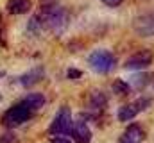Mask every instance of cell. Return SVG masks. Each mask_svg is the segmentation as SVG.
<instances>
[{
  "instance_id": "obj_17",
  "label": "cell",
  "mask_w": 154,
  "mask_h": 143,
  "mask_svg": "<svg viewBox=\"0 0 154 143\" xmlns=\"http://www.w3.org/2000/svg\"><path fill=\"white\" fill-rule=\"evenodd\" d=\"M106 5H111V7H115V5H120L122 4V0H102Z\"/></svg>"
},
{
  "instance_id": "obj_12",
  "label": "cell",
  "mask_w": 154,
  "mask_h": 143,
  "mask_svg": "<svg viewBox=\"0 0 154 143\" xmlns=\"http://www.w3.org/2000/svg\"><path fill=\"white\" fill-rule=\"evenodd\" d=\"M22 104L25 107H29L31 111H36V109H39V107L45 104V97L41 93H31V95H27L22 100Z\"/></svg>"
},
{
  "instance_id": "obj_1",
  "label": "cell",
  "mask_w": 154,
  "mask_h": 143,
  "mask_svg": "<svg viewBox=\"0 0 154 143\" xmlns=\"http://www.w3.org/2000/svg\"><path fill=\"white\" fill-rule=\"evenodd\" d=\"M38 20L41 22L43 27L50 29L54 34H63L66 31V27H68V22H70L66 9H63L56 2L43 5L41 13L38 14Z\"/></svg>"
},
{
  "instance_id": "obj_11",
  "label": "cell",
  "mask_w": 154,
  "mask_h": 143,
  "mask_svg": "<svg viewBox=\"0 0 154 143\" xmlns=\"http://www.w3.org/2000/svg\"><path fill=\"white\" fill-rule=\"evenodd\" d=\"M7 9L11 14H23L31 9V0H9Z\"/></svg>"
},
{
  "instance_id": "obj_9",
  "label": "cell",
  "mask_w": 154,
  "mask_h": 143,
  "mask_svg": "<svg viewBox=\"0 0 154 143\" xmlns=\"http://www.w3.org/2000/svg\"><path fill=\"white\" fill-rule=\"evenodd\" d=\"M143 141V131L138 125H131L125 129V132L120 136L118 143H142Z\"/></svg>"
},
{
  "instance_id": "obj_13",
  "label": "cell",
  "mask_w": 154,
  "mask_h": 143,
  "mask_svg": "<svg viewBox=\"0 0 154 143\" xmlns=\"http://www.w3.org/2000/svg\"><path fill=\"white\" fill-rule=\"evenodd\" d=\"M106 104H108V99H106V95L102 91H91V95H90V106L100 109Z\"/></svg>"
},
{
  "instance_id": "obj_14",
  "label": "cell",
  "mask_w": 154,
  "mask_h": 143,
  "mask_svg": "<svg viewBox=\"0 0 154 143\" xmlns=\"http://www.w3.org/2000/svg\"><path fill=\"white\" fill-rule=\"evenodd\" d=\"M113 91L118 93V95H125V93L131 91V86H127V82H124V81H115L113 82Z\"/></svg>"
},
{
  "instance_id": "obj_8",
  "label": "cell",
  "mask_w": 154,
  "mask_h": 143,
  "mask_svg": "<svg viewBox=\"0 0 154 143\" xmlns=\"http://www.w3.org/2000/svg\"><path fill=\"white\" fill-rule=\"evenodd\" d=\"M72 136L77 143H90V140H91V132L82 120H79L72 125Z\"/></svg>"
},
{
  "instance_id": "obj_10",
  "label": "cell",
  "mask_w": 154,
  "mask_h": 143,
  "mask_svg": "<svg viewBox=\"0 0 154 143\" xmlns=\"http://www.w3.org/2000/svg\"><path fill=\"white\" fill-rule=\"evenodd\" d=\"M43 75H45L43 66H38V68H34V70H31V72H27V73H23V75L18 79V82H20L22 86L29 88V86H34V84H38L39 81L43 79Z\"/></svg>"
},
{
  "instance_id": "obj_6",
  "label": "cell",
  "mask_w": 154,
  "mask_h": 143,
  "mask_svg": "<svg viewBox=\"0 0 154 143\" xmlns=\"http://www.w3.org/2000/svg\"><path fill=\"white\" fill-rule=\"evenodd\" d=\"M133 29H134L136 34L142 36V38L154 36V13H143L138 18H134Z\"/></svg>"
},
{
  "instance_id": "obj_15",
  "label": "cell",
  "mask_w": 154,
  "mask_h": 143,
  "mask_svg": "<svg viewBox=\"0 0 154 143\" xmlns=\"http://www.w3.org/2000/svg\"><path fill=\"white\" fill-rule=\"evenodd\" d=\"M52 143H70V140H68V138H65V136H54Z\"/></svg>"
},
{
  "instance_id": "obj_4",
  "label": "cell",
  "mask_w": 154,
  "mask_h": 143,
  "mask_svg": "<svg viewBox=\"0 0 154 143\" xmlns=\"http://www.w3.org/2000/svg\"><path fill=\"white\" fill-rule=\"evenodd\" d=\"M31 113H32V111H31L29 107H25L20 102V104L13 106L11 109H7V113H5V116H4V122H5L7 127H14V125H20V123L27 122V120L31 118Z\"/></svg>"
},
{
  "instance_id": "obj_7",
  "label": "cell",
  "mask_w": 154,
  "mask_h": 143,
  "mask_svg": "<svg viewBox=\"0 0 154 143\" xmlns=\"http://www.w3.org/2000/svg\"><path fill=\"white\" fill-rule=\"evenodd\" d=\"M152 57H154V54L151 50H140V52L133 54L125 61V68L127 70H142V68H147L152 63Z\"/></svg>"
},
{
  "instance_id": "obj_5",
  "label": "cell",
  "mask_w": 154,
  "mask_h": 143,
  "mask_svg": "<svg viewBox=\"0 0 154 143\" xmlns=\"http://www.w3.org/2000/svg\"><path fill=\"white\" fill-rule=\"evenodd\" d=\"M149 106H151V99H138V100H134V102H131V104L122 106L118 109L116 116H118L120 122H127V120H133L140 111L147 109Z\"/></svg>"
},
{
  "instance_id": "obj_2",
  "label": "cell",
  "mask_w": 154,
  "mask_h": 143,
  "mask_svg": "<svg viewBox=\"0 0 154 143\" xmlns=\"http://www.w3.org/2000/svg\"><path fill=\"white\" fill-rule=\"evenodd\" d=\"M88 63L97 73H109L116 65L115 56L109 50H93L88 57Z\"/></svg>"
},
{
  "instance_id": "obj_18",
  "label": "cell",
  "mask_w": 154,
  "mask_h": 143,
  "mask_svg": "<svg viewBox=\"0 0 154 143\" xmlns=\"http://www.w3.org/2000/svg\"><path fill=\"white\" fill-rule=\"evenodd\" d=\"M0 79H2V73H0Z\"/></svg>"
},
{
  "instance_id": "obj_16",
  "label": "cell",
  "mask_w": 154,
  "mask_h": 143,
  "mask_svg": "<svg viewBox=\"0 0 154 143\" xmlns=\"http://www.w3.org/2000/svg\"><path fill=\"white\" fill-rule=\"evenodd\" d=\"M68 77H70V79H75V77H81V70H75V68L68 70Z\"/></svg>"
},
{
  "instance_id": "obj_3",
  "label": "cell",
  "mask_w": 154,
  "mask_h": 143,
  "mask_svg": "<svg viewBox=\"0 0 154 143\" xmlns=\"http://www.w3.org/2000/svg\"><path fill=\"white\" fill-rule=\"evenodd\" d=\"M72 116H70V109L68 107H61L59 111H57V116H56V120L52 122V125H50V134H54V136H65V134H68V132H72Z\"/></svg>"
}]
</instances>
